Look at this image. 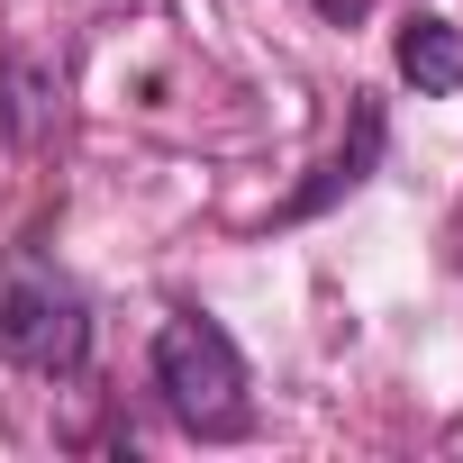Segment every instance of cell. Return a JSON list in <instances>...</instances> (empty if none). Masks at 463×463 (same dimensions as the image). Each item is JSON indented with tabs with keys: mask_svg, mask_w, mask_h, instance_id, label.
<instances>
[{
	"mask_svg": "<svg viewBox=\"0 0 463 463\" xmlns=\"http://www.w3.org/2000/svg\"><path fill=\"white\" fill-rule=\"evenodd\" d=\"M146 373H155L164 418H173L182 436H200V445H227V436H246V427H255L246 354H237V336H227L218 318H200V309H173V318L155 327Z\"/></svg>",
	"mask_w": 463,
	"mask_h": 463,
	"instance_id": "cell-1",
	"label": "cell"
},
{
	"mask_svg": "<svg viewBox=\"0 0 463 463\" xmlns=\"http://www.w3.org/2000/svg\"><path fill=\"white\" fill-rule=\"evenodd\" d=\"M91 354V300L46 246H0V364L73 382Z\"/></svg>",
	"mask_w": 463,
	"mask_h": 463,
	"instance_id": "cell-2",
	"label": "cell"
},
{
	"mask_svg": "<svg viewBox=\"0 0 463 463\" xmlns=\"http://www.w3.org/2000/svg\"><path fill=\"white\" fill-rule=\"evenodd\" d=\"M373 164H382V100H373V91H354V109H345V146L318 164V182H300V191L282 200V218H318V209H336L345 191H364V182H373Z\"/></svg>",
	"mask_w": 463,
	"mask_h": 463,
	"instance_id": "cell-3",
	"label": "cell"
},
{
	"mask_svg": "<svg viewBox=\"0 0 463 463\" xmlns=\"http://www.w3.org/2000/svg\"><path fill=\"white\" fill-rule=\"evenodd\" d=\"M391 64L418 100H445V91H463V28L436 19V10H409L400 37H391Z\"/></svg>",
	"mask_w": 463,
	"mask_h": 463,
	"instance_id": "cell-4",
	"label": "cell"
},
{
	"mask_svg": "<svg viewBox=\"0 0 463 463\" xmlns=\"http://www.w3.org/2000/svg\"><path fill=\"white\" fill-rule=\"evenodd\" d=\"M37 109H46V82H37L28 64H10V137H19V146H37V137H46V128H37Z\"/></svg>",
	"mask_w": 463,
	"mask_h": 463,
	"instance_id": "cell-5",
	"label": "cell"
},
{
	"mask_svg": "<svg viewBox=\"0 0 463 463\" xmlns=\"http://www.w3.org/2000/svg\"><path fill=\"white\" fill-rule=\"evenodd\" d=\"M309 10H318V19H336V28H354V19L373 10V0H309Z\"/></svg>",
	"mask_w": 463,
	"mask_h": 463,
	"instance_id": "cell-6",
	"label": "cell"
}]
</instances>
